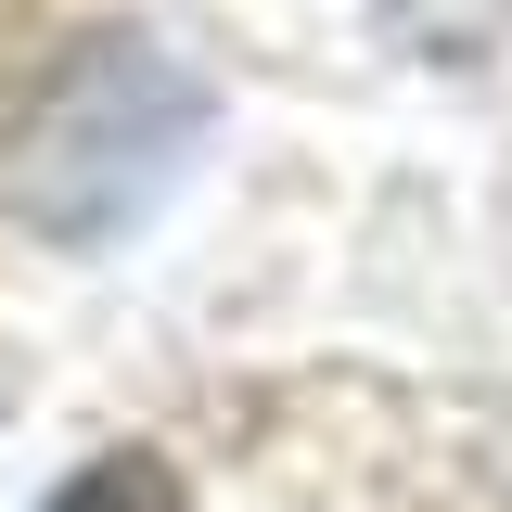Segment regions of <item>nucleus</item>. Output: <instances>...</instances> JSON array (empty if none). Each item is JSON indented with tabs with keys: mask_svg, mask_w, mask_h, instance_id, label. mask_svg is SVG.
Segmentation results:
<instances>
[{
	"mask_svg": "<svg viewBox=\"0 0 512 512\" xmlns=\"http://www.w3.org/2000/svg\"><path fill=\"white\" fill-rule=\"evenodd\" d=\"M192 141H205V90H192L154 39L116 26V39H90V52L39 90L26 154H13V205H26L39 231H64V244H103V231H128L154 192L180 180Z\"/></svg>",
	"mask_w": 512,
	"mask_h": 512,
	"instance_id": "f257e3e1",
	"label": "nucleus"
},
{
	"mask_svg": "<svg viewBox=\"0 0 512 512\" xmlns=\"http://www.w3.org/2000/svg\"><path fill=\"white\" fill-rule=\"evenodd\" d=\"M39 512H180V474L154 461V448H103L90 474H64Z\"/></svg>",
	"mask_w": 512,
	"mask_h": 512,
	"instance_id": "f03ea898",
	"label": "nucleus"
}]
</instances>
